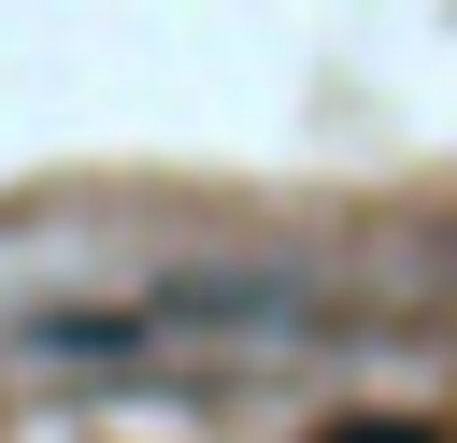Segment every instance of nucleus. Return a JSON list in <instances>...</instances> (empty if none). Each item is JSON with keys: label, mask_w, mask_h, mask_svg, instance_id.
Listing matches in <instances>:
<instances>
[{"label": "nucleus", "mask_w": 457, "mask_h": 443, "mask_svg": "<svg viewBox=\"0 0 457 443\" xmlns=\"http://www.w3.org/2000/svg\"><path fill=\"white\" fill-rule=\"evenodd\" d=\"M314 443H443L428 414H343V429H314Z\"/></svg>", "instance_id": "obj_1"}]
</instances>
